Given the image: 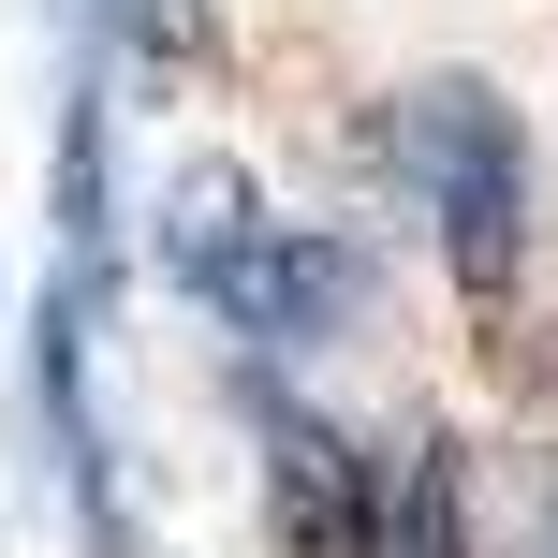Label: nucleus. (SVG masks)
Here are the masks:
<instances>
[{
  "instance_id": "obj_4",
  "label": "nucleus",
  "mask_w": 558,
  "mask_h": 558,
  "mask_svg": "<svg viewBox=\"0 0 558 558\" xmlns=\"http://www.w3.org/2000/svg\"><path fill=\"white\" fill-rule=\"evenodd\" d=\"M88 74H133V59H206V0H59Z\"/></svg>"
},
{
  "instance_id": "obj_3",
  "label": "nucleus",
  "mask_w": 558,
  "mask_h": 558,
  "mask_svg": "<svg viewBox=\"0 0 558 558\" xmlns=\"http://www.w3.org/2000/svg\"><path fill=\"white\" fill-rule=\"evenodd\" d=\"M265 412V514H279V558H367L383 544V485L338 426H308L294 397H251Z\"/></svg>"
},
{
  "instance_id": "obj_5",
  "label": "nucleus",
  "mask_w": 558,
  "mask_h": 558,
  "mask_svg": "<svg viewBox=\"0 0 558 558\" xmlns=\"http://www.w3.org/2000/svg\"><path fill=\"white\" fill-rule=\"evenodd\" d=\"M367 558H471V514H456V441H426L383 500V544Z\"/></svg>"
},
{
  "instance_id": "obj_2",
  "label": "nucleus",
  "mask_w": 558,
  "mask_h": 558,
  "mask_svg": "<svg viewBox=\"0 0 558 558\" xmlns=\"http://www.w3.org/2000/svg\"><path fill=\"white\" fill-rule=\"evenodd\" d=\"M162 279L192 308H221L235 338H265V353H308V338H338L367 308V265L338 251V235H294V221H251L235 192H192L162 221Z\"/></svg>"
},
{
  "instance_id": "obj_1",
  "label": "nucleus",
  "mask_w": 558,
  "mask_h": 558,
  "mask_svg": "<svg viewBox=\"0 0 558 558\" xmlns=\"http://www.w3.org/2000/svg\"><path fill=\"white\" fill-rule=\"evenodd\" d=\"M397 177H412L456 294H500L530 265V133H514V104L485 74H441V88L397 104Z\"/></svg>"
}]
</instances>
